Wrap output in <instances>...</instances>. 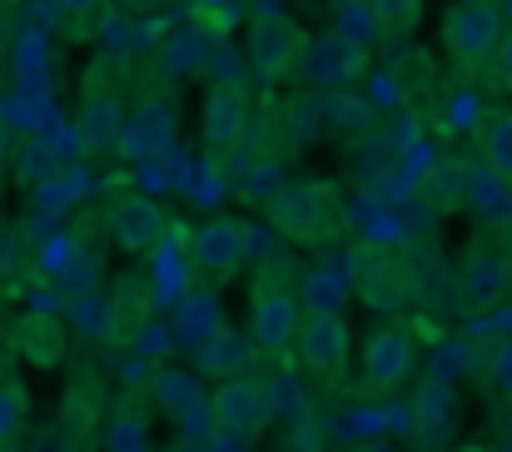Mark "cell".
I'll list each match as a JSON object with an SVG mask.
<instances>
[{
  "label": "cell",
  "instance_id": "obj_1",
  "mask_svg": "<svg viewBox=\"0 0 512 452\" xmlns=\"http://www.w3.org/2000/svg\"><path fill=\"white\" fill-rule=\"evenodd\" d=\"M269 229L299 249H329L339 244L343 229H348V209H343L334 179L324 174H304V179H289L274 204H269Z\"/></svg>",
  "mask_w": 512,
  "mask_h": 452
},
{
  "label": "cell",
  "instance_id": "obj_2",
  "mask_svg": "<svg viewBox=\"0 0 512 452\" xmlns=\"http://www.w3.org/2000/svg\"><path fill=\"white\" fill-rule=\"evenodd\" d=\"M105 234L120 254L130 259H155L160 244H165V214L160 204L145 194V189H130V184H115L110 199H105Z\"/></svg>",
  "mask_w": 512,
  "mask_h": 452
},
{
  "label": "cell",
  "instance_id": "obj_3",
  "mask_svg": "<svg viewBox=\"0 0 512 452\" xmlns=\"http://www.w3.org/2000/svg\"><path fill=\"white\" fill-rule=\"evenodd\" d=\"M503 30H508V20H503V5L498 0H463V5H453L443 15V30L438 35H443V50H448L453 65L478 70V65L493 60Z\"/></svg>",
  "mask_w": 512,
  "mask_h": 452
},
{
  "label": "cell",
  "instance_id": "obj_4",
  "mask_svg": "<svg viewBox=\"0 0 512 452\" xmlns=\"http://www.w3.org/2000/svg\"><path fill=\"white\" fill-rule=\"evenodd\" d=\"M204 413H209L214 433H229V438L254 443V438H264V428L274 423V388H264V383L249 378V373H244V378H224V383H214Z\"/></svg>",
  "mask_w": 512,
  "mask_h": 452
},
{
  "label": "cell",
  "instance_id": "obj_5",
  "mask_svg": "<svg viewBox=\"0 0 512 452\" xmlns=\"http://www.w3.org/2000/svg\"><path fill=\"white\" fill-rule=\"evenodd\" d=\"M348 294H358V303L378 308V313H393L408 303V274H403V254L383 249V244H348Z\"/></svg>",
  "mask_w": 512,
  "mask_h": 452
},
{
  "label": "cell",
  "instance_id": "obj_6",
  "mask_svg": "<svg viewBox=\"0 0 512 452\" xmlns=\"http://www.w3.org/2000/svg\"><path fill=\"white\" fill-rule=\"evenodd\" d=\"M189 274L204 279V289H219L229 284L239 269H244V219L234 214H214L204 219L194 234H189Z\"/></svg>",
  "mask_w": 512,
  "mask_h": 452
},
{
  "label": "cell",
  "instance_id": "obj_7",
  "mask_svg": "<svg viewBox=\"0 0 512 452\" xmlns=\"http://www.w3.org/2000/svg\"><path fill=\"white\" fill-rule=\"evenodd\" d=\"M249 333H254V348L279 358L294 348V333H299V299L284 279H269L259 274L254 279V303H249Z\"/></svg>",
  "mask_w": 512,
  "mask_h": 452
},
{
  "label": "cell",
  "instance_id": "obj_8",
  "mask_svg": "<svg viewBox=\"0 0 512 452\" xmlns=\"http://www.w3.org/2000/svg\"><path fill=\"white\" fill-rule=\"evenodd\" d=\"M348 323L343 313H309L294 333V353L314 383H339L348 368Z\"/></svg>",
  "mask_w": 512,
  "mask_h": 452
},
{
  "label": "cell",
  "instance_id": "obj_9",
  "mask_svg": "<svg viewBox=\"0 0 512 452\" xmlns=\"http://www.w3.org/2000/svg\"><path fill=\"white\" fill-rule=\"evenodd\" d=\"M304 45H309V35H304L294 20H284V15H259V20L249 25V65H254L259 80H284V75H294Z\"/></svg>",
  "mask_w": 512,
  "mask_h": 452
},
{
  "label": "cell",
  "instance_id": "obj_10",
  "mask_svg": "<svg viewBox=\"0 0 512 452\" xmlns=\"http://www.w3.org/2000/svg\"><path fill=\"white\" fill-rule=\"evenodd\" d=\"M244 135H249V90L239 80L209 85V95H204V150H209V159L214 164L229 159Z\"/></svg>",
  "mask_w": 512,
  "mask_h": 452
},
{
  "label": "cell",
  "instance_id": "obj_11",
  "mask_svg": "<svg viewBox=\"0 0 512 452\" xmlns=\"http://www.w3.org/2000/svg\"><path fill=\"white\" fill-rule=\"evenodd\" d=\"M408 363H413V338L398 323L373 328L368 343H363V393L368 398H393L398 383L408 378Z\"/></svg>",
  "mask_w": 512,
  "mask_h": 452
},
{
  "label": "cell",
  "instance_id": "obj_12",
  "mask_svg": "<svg viewBox=\"0 0 512 452\" xmlns=\"http://www.w3.org/2000/svg\"><path fill=\"white\" fill-rule=\"evenodd\" d=\"M10 348H15V358H25L30 368L50 373V368H60V363L70 358V333H65V323H60L50 308H30V313H20V318L10 323Z\"/></svg>",
  "mask_w": 512,
  "mask_h": 452
},
{
  "label": "cell",
  "instance_id": "obj_13",
  "mask_svg": "<svg viewBox=\"0 0 512 452\" xmlns=\"http://www.w3.org/2000/svg\"><path fill=\"white\" fill-rule=\"evenodd\" d=\"M508 284H512V269L508 259L488 254V249H473L453 279V303L463 313H493L498 303L508 299Z\"/></svg>",
  "mask_w": 512,
  "mask_h": 452
},
{
  "label": "cell",
  "instance_id": "obj_14",
  "mask_svg": "<svg viewBox=\"0 0 512 452\" xmlns=\"http://www.w3.org/2000/svg\"><path fill=\"white\" fill-rule=\"evenodd\" d=\"M363 70H368V55L348 50L339 35H314V40L304 45L294 75L309 80V85H319V90H343V85H353Z\"/></svg>",
  "mask_w": 512,
  "mask_h": 452
},
{
  "label": "cell",
  "instance_id": "obj_15",
  "mask_svg": "<svg viewBox=\"0 0 512 452\" xmlns=\"http://www.w3.org/2000/svg\"><path fill=\"white\" fill-rule=\"evenodd\" d=\"M105 423V383L95 368H75L60 398V428L70 443H90Z\"/></svg>",
  "mask_w": 512,
  "mask_h": 452
},
{
  "label": "cell",
  "instance_id": "obj_16",
  "mask_svg": "<svg viewBox=\"0 0 512 452\" xmlns=\"http://www.w3.org/2000/svg\"><path fill=\"white\" fill-rule=\"evenodd\" d=\"M224 333V303L214 289H184L179 303H174V318H170V338L174 348L184 353H199L204 343H214Z\"/></svg>",
  "mask_w": 512,
  "mask_h": 452
},
{
  "label": "cell",
  "instance_id": "obj_17",
  "mask_svg": "<svg viewBox=\"0 0 512 452\" xmlns=\"http://www.w3.org/2000/svg\"><path fill=\"white\" fill-rule=\"evenodd\" d=\"M120 140H125V154H135V159L165 154L174 145V105L165 95L140 100V110H135V120L120 130Z\"/></svg>",
  "mask_w": 512,
  "mask_h": 452
},
{
  "label": "cell",
  "instance_id": "obj_18",
  "mask_svg": "<svg viewBox=\"0 0 512 452\" xmlns=\"http://www.w3.org/2000/svg\"><path fill=\"white\" fill-rule=\"evenodd\" d=\"M214 30H204V25H179L170 40L160 45V75L165 80H189V75H204L209 70V60H214Z\"/></svg>",
  "mask_w": 512,
  "mask_h": 452
},
{
  "label": "cell",
  "instance_id": "obj_19",
  "mask_svg": "<svg viewBox=\"0 0 512 452\" xmlns=\"http://www.w3.org/2000/svg\"><path fill=\"white\" fill-rule=\"evenodd\" d=\"M418 199L428 204V214L448 219V214H463L468 209V164L458 154H443L428 164L423 184H418Z\"/></svg>",
  "mask_w": 512,
  "mask_h": 452
},
{
  "label": "cell",
  "instance_id": "obj_20",
  "mask_svg": "<svg viewBox=\"0 0 512 452\" xmlns=\"http://www.w3.org/2000/svg\"><path fill=\"white\" fill-rule=\"evenodd\" d=\"M105 452H155V428H150V408L140 398H115L105 408L100 423Z\"/></svg>",
  "mask_w": 512,
  "mask_h": 452
},
{
  "label": "cell",
  "instance_id": "obj_21",
  "mask_svg": "<svg viewBox=\"0 0 512 452\" xmlns=\"http://www.w3.org/2000/svg\"><path fill=\"white\" fill-rule=\"evenodd\" d=\"M473 145H478V164L512 189V105L483 110V120L473 125Z\"/></svg>",
  "mask_w": 512,
  "mask_h": 452
},
{
  "label": "cell",
  "instance_id": "obj_22",
  "mask_svg": "<svg viewBox=\"0 0 512 452\" xmlns=\"http://www.w3.org/2000/svg\"><path fill=\"white\" fill-rule=\"evenodd\" d=\"M110 308H115V343H130V333L155 318V284L140 274H120L110 289Z\"/></svg>",
  "mask_w": 512,
  "mask_h": 452
},
{
  "label": "cell",
  "instance_id": "obj_23",
  "mask_svg": "<svg viewBox=\"0 0 512 452\" xmlns=\"http://www.w3.org/2000/svg\"><path fill=\"white\" fill-rule=\"evenodd\" d=\"M194 368H199V378H219V383H224V378H244V368H249V343H244V333H234V328L224 323V333L194 353Z\"/></svg>",
  "mask_w": 512,
  "mask_h": 452
},
{
  "label": "cell",
  "instance_id": "obj_24",
  "mask_svg": "<svg viewBox=\"0 0 512 452\" xmlns=\"http://www.w3.org/2000/svg\"><path fill=\"white\" fill-rule=\"evenodd\" d=\"M329 35H339L343 45L358 50V55H368V50L383 40L378 15H373L368 0H339V5H334V30H329Z\"/></svg>",
  "mask_w": 512,
  "mask_h": 452
},
{
  "label": "cell",
  "instance_id": "obj_25",
  "mask_svg": "<svg viewBox=\"0 0 512 452\" xmlns=\"http://www.w3.org/2000/svg\"><path fill=\"white\" fill-rule=\"evenodd\" d=\"M25 423H30V388L15 373H0V452L20 443Z\"/></svg>",
  "mask_w": 512,
  "mask_h": 452
},
{
  "label": "cell",
  "instance_id": "obj_26",
  "mask_svg": "<svg viewBox=\"0 0 512 452\" xmlns=\"http://www.w3.org/2000/svg\"><path fill=\"white\" fill-rule=\"evenodd\" d=\"M150 388H155V398H160V408H165L170 418H189L199 403H209V398L199 393V383H194L189 373H174V368H160Z\"/></svg>",
  "mask_w": 512,
  "mask_h": 452
},
{
  "label": "cell",
  "instance_id": "obj_27",
  "mask_svg": "<svg viewBox=\"0 0 512 452\" xmlns=\"http://www.w3.org/2000/svg\"><path fill=\"white\" fill-rule=\"evenodd\" d=\"M294 299L304 303L309 313H339L343 299H348V284H343V279L334 274V269H309Z\"/></svg>",
  "mask_w": 512,
  "mask_h": 452
},
{
  "label": "cell",
  "instance_id": "obj_28",
  "mask_svg": "<svg viewBox=\"0 0 512 452\" xmlns=\"http://www.w3.org/2000/svg\"><path fill=\"white\" fill-rule=\"evenodd\" d=\"M20 184L25 189H50L60 184V154L50 145H25L20 150Z\"/></svg>",
  "mask_w": 512,
  "mask_h": 452
},
{
  "label": "cell",
  "instance_id": "obj_29",
  "mask_svg": "<svg viewBox=\"0 0 512 452\" xmlns=\"http://www.w3.org/2000/svg\"><path fill=\"white\" fill-rule=\"evenodd\" d=\"M383 35H413L423 25V0H368Z\"/></svg>",
  "mask_w": 512,
  "mask_h": 452
},
{
  "label": "cell",
  "instance_id": "obj_30",
  "mask_svg": "<svg viewBox=\"0 0 512 452\" xmlns=\"http://www.w3.org/2000/svg\"><path fill=\"white\" fill-rule=\"evenodd\" d=\"M75 323H80L90 338H100V343H115V308H110V299L80 294V299H75Z\"/></svg>",
  "mask_w": 512,
  "mask_h": 452
},
{
  "label": "cell",
  "instance_id": "obj_31",
  "mask_svg": "<svg viewBox=\"0 0 512 452\" xmlns=\"http://www.w3.org/2000/svg\"><path fill=\"white\" fill-rule=\"evenodd\" d=\"M284 169L279 159H254L249 164V184H244V204H274V194L284 189Z\"/></svg>",
  "mask_w": 512,
  "mask_h": 452
},
{
  "label": "cell",
  "instance_id": "obj_32",
  "mask_svg": "<svg viewBox=\"0 0 512 452\" xmlns=\"http://www.w3.org/2000/svg\"><path fill=\"white\" fill-rule=\"evenodd\" d=\"M174 348L170 338V323H160V318H145L135 333H130V353L140 358V363H160L165 353Z\"/></svg>",
  "mask_w": 512,
  "mask_h": 452
},
{
  "label": "cell",
  "instance_id": "obj_33",
  "mask_svg": "<svg viewBox=\"0 0 512 452\" xmlns=\"http://www.w3.org/2000/svg\"><path fill=\"white\" fill-rule=\"evenodd\" d=\"M483 378H488L498 393H508L512 398V338H503V343L488 348V358H483Z\"/></svg>",
  "mask_w": 512,
  "mask_h": 452
},
{
  "label": "cell",
  "instance_id": "obj_34",
  "mask_svg": "<svg viewBox=\"0 0 512 452\" xmlns=\"http://www.w3.org/2000/svg\"><path fill=\"white\" fill-rule=\"evenodd\" d=\"M488 85H493L498 95H512V25L503 30V40H498V50H493V60H488Z\"/></svg>",
  "mask_w": 512,
  "mask_h": 452
},
{
  "label": "cell",
  "instance_id": "obj_35",
  "mask_svg": "<svg viewBox=\"0 0 512 452\" xmlns=\"http://www.w3.org/2000/svg\"><path fill=\"white\" fill-rule=\"evenodd\" d=\"M319 448H324V433H319L314 413H299V423H294V452H319Z\"/></svg>",
  "mask_w": 512,
  "mask_h": 452
},
{
  "label": "cell",
  "instance_id": "obj_36",
  "mask_svg": "<svg viewBox=\"0 0 512 452\" xmlns=\"http://www.w3.org/2000/svg\"><path fill=\"white\" fill-rule=\"evenodd\" d=\"M50 5H55V10L65 15V20H85V15H95V10H100L105 0H50Z\"/></svg>",
  "mask_w": 512,
  "mask_h": 452
},
{
  "label": "cell",
  "instance_id": "obj_37",
  "mask_svg": "<svg viewBox=\"0 0 512 452\" xmlns=\"http://www.w3.org/2000/svg\"><path fill=\"white\" fill-rule=\"evenodd\" d=\"M209 452H249V443H244V438H229V433H214V428H209Z\"/></svg>",
  "mask_w": 512,
  "mask_h": 452
},
{
  "label": "cell",
  "instance_id": "obj_38",
  "mask_svg": "<svg viewBox=\"0 0 512 452\" xmlns=\"http://www.w3.org/2000/svg\"><path fill=\"white\" fill-rule=\"evenodd\" d=\"M10 25H15V0H0V50L10 45Z\"/></svg>",
  "mask_w": 512,
  "mask_h": 452
},
{
  "label": "cell",
  "instance_id": "obj_39",
  "mask_svg": "<svg viewBox=\"0 0 512 452\" xmlns=\"http://www.w3.org/2000/svg\"><path fill=\"white\" fill-rule=\"evenodd\" d=\"M5 159H10V145H5V130H0V174H5Z\"/></svg>",
  "mask_w": 512,
  "mask_h": 452
},
{
  "label": "cell",
  "instance_id": "obj_40",
  "mask_svg": "<svg viewBox=\"0 0 512 452\" xmlns=\"http://www.w3.org/2000/svg\"><path fill=\"white\" fill-rule=\"evenodd\" d=\"M458 452H488V448L483 443H468V448H458Z\"/></svg>",
  "mask_w": 512,
  "mask_h": 452
}]
</instances>
